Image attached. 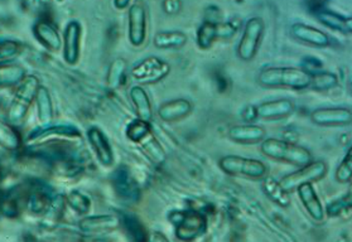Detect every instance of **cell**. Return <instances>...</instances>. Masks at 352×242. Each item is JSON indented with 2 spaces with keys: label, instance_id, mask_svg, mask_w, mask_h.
<instances>
[{
  "label": "cell",
  "instance_id": "cell-1",
  "mask_svg": "<svg viewBox=\"0 0 352 242\" xmlns=\"http://www.w3.org/2000/svg\"><path fill=\"white\" fill-rule=\"evenodd\" d=\"M256 81L267 89L308 90L312 82V74L306 68L269 66L261 68L256 76Z\"/></svg>",
  "mask_w": 352,
  "mask_h": 242
},
{
  "label": "cell",
  "instance_id": "cell-2",
  "mask_svg": "<svg viewBox=\"0 0 352 242\" xmlns=\"http://www.w3.org/2000/svg\"><path fill=\"white\" fill-rule=\"evenodd\" d=\"M261 151L267 158L294 166H306L314 159L312 153L305 146L276 138H265L261 143Z\"/></svg>",
  "mask_w": 352,
  "mask_h": 242
},
{
  "label": "cell",
  "instance_id": "cell-3",
  "mask_svg": "<svg viewBox=\"0 0 352 242\" xmlns=\"http://www.w3.org/2000/svg\"><path fill=\"white\" fill-rule=\"evenodd\" d=\"M39 86H41L39 78L34 75L27 76L23 82L16 86V94L12 98V102L9 105L8 113H7L9 124L14 126L23 124L33 101H36Z\"/></svg>",
  "mask_w": 352,
  "mask_h": 242
},
{
  "label": "cell",
  "instance_id": "cell-4",
  "mask_svg": "<svg viewBox=\"0 0 352 242\" xmlns=\"http://www.w3.org/2000/svg\"><path fill=\"white\" fill-rule=\"evenodd\" d=\"M169 219L175 225L177 239L181 241H193L207 231L206 217L199 212L173 211Z\"/></svg>",
  "mask_w": 352,
  "mask_h": 242
},
{
  "label": "cell",
  "instance_id": "cell-5",
  "mask_svg": "<svg viewBox=\"0 0 352 242\" xmlns=\"http://www.w3.org/2000/svg\"><path fill=\"white\" fill-rule=\"evenodd\" d=\"M222 172L235 177L250 179H263L268 174V166L259 159L245 158L240 155H225L219 160Z\"/></svg>",
  "mask_w": 352,
  "mask_h": 242
},
{
  "label": "cell",
  "instance_id": "cell-6",
  "mask_svg": "<svg viewBox=\"0 0 352 242\" xmlns=\"http://www.w3.org/2000/svg\"><path fill=\"white\" fill-rule=\"evenodd\" d=\"M264 30L265 23L261 16H253L246 21L243 34L236 45V56L239 60L244 62L254 60V57L261 48Z\"/></svg>",
  "mask_w": 352,
  "mask_h": 242
},
{
  "label": "cell",
  "instance_id": "cell-7",
  "mask_svg": "<svg viewBox=\"0 0 352 242\" xmlns=\"http://www.w3.org/2000/svg\"><path fill=\"white\" fill-rule=\"evenodd\" d=\"M170 74V65L157 56H149L131 68V75L139 85L161 82Z\"/></svg>",
  "mask_w": 352,
  "mask_h": 242
},
{
  "label": "cell",
  "instance_id": "cell-8",
  "mask_svg": "<svg viewBox=\"0 0 352 242\" xmlns=\"http://www.w3.org/2000/svg\"><path fill=\"white\" fill-rule=\"evenodd\" d=\"M329 172V166L323 160H312L306 166H299L298 170L284 175L280 183L289 193L297 190L299 186L306 183L321 181Z\"/></svg>",
  "mask_w": 352,
  "mask_h": 242
},
{
  "label": "cell",
  "instance_id": "cell-9",
  "mask_svg": "<svg viewBox=\"0 0 352 242\" xmlns=\"http://www.w3.org/2000/svg\"><path fill=\"white\" fill-rule=\"evenodd\" d=\"M148 36V13L144 3L137 0L128 9V39L133 47H142Z\"/></svg>",
  "mask_w": 352,
  "mask_h": 242
},
{
  "label": "cell",
  "instance_id": "cell-10",
  "mask_svg": "<svg viewBox=\"0 0 352 242\" xmlns=\"http://www.w3.org/2000/svg\"><path fill=\"white\" fill-rule=\"evenodd\" d=\"M309 119L318 126H346L352 124V110L341 106L320 107L311 113Z\"/></svg>",
  "mask_w": 352,
  "mask_h": 242
},
{
  "label": "cell",
  "instance_id": "cell-11",
  "mask_svg": "<svg viewBox=\"0 0 352 242\" xmlns=\"http://www.w3.org/2000/svg\"><path fill=\"white\" fill-rule=\"evenodd\" d=\"M81 39H82V27L80 22L71 21L67 23L63 32V60L69 65L75 66L81 57Z\"/></svg>",
  "mask_w": 352,
  "mask_h": 242
},
{
  "label": "cell",
  "instance_id": "cell-12",
  "mask_svg": "<svg viewBox=\"0 0 352 242\" xmlns=\"http://www.w3.org/2000/svg\"><path fill=\"white\" fill-rule=\"evenodd\" d=\"M86 134L87 140L91 145L92 151L95 153L100 164L107 168L113 166L115 162L114 151L107 134L98 126L87 129Z\"/></svg>",
  "mask_w": 352,
  "mask_h": 242
},
{
  "label": "cell",
  "instance_id": "cell-13",
  "mask_svg": "<svg viewBox=\"0 0 352 242\" xmlns=\"http://www.w3.org/2000/svg\"><path fill=\"white\" fill-rule=\"evenodd\" d=\"M122 221L115 214H94L78 221V228L86 234H109L120 227Z\"/></svg>",
  "mask_w": 352,
  "mask_h": 242
},
{
  "label": "cell",
  "instance_id": "cell-14",
  "mask_svg": "<svg viewBox=\"0 0 352 242\" xmlns=\"http://www.w3.org/2000/svg\"><path fill=\"white\" fill-rule=\"evenodd\" d=\"M296 105L289 98H278L261 102L255 106L256 118L263 120H279L291 116L294 113Z\"/></svg>",
  "mask_w": 352,
  "mask_h": 242
},
{
  "label": "cell",
  "instance_id": "cell-15",
  "mask_svg": "<svg viewBox=\"0 0 352 242\" xmlns=\"http://www.w3.org/2000/svg\"><path fill=\"white\" fill-rule=\"evenodd\" d=\"M291 34L292 37L299 42L316 48H326L331 45V38L326 32L305 23L292 24Z\"/></svg>",
  "mask_w": 352,
  "mask_h": 242
},
{
  "label": "cell",
  "instance_id": "cell-16",
  "mask_svg": "<svg viewBox=\"0 0 352 242\" xmlns=\"http://www.w3.org/2000/svg\"><path fill=\"white\" fill-rule=\"evenodd\" d=\"M33 34L41 45L51 52H58L63 45V38L54 23L41 19L33 25Z\"/></svg>",
  "mask_w": 352,
  "mask_h": 242
},
{
  "label": "cell",
  "instance_id": "cell-17",
  "mask_svg": "<svg viewBox=\"0 0 352 242\" xmlns=\"http://www.w3.org/2000/svg\"><path fill=\"white\" fill-rule=\"evenodd\" d=\"M267 131L258 124H241L234 125L228 131V138L231 142L243 145L259 144L265 139Z\"/></svg>",
  "mask_w": 352,
  "mask_h": 242
},
{
  "label": "cell",
  "instance_id": "cell-18",
  "mask_svg": "<svg viewBox=\"0 0 352 242\" xmlns=\"http://www.w3.org/2000/svg\"><path fill=\"white\" fill-rule=\"evenodd\" d=\"M193 111V105L187 98H173L163 102L157 113L164 122H176L186 119Z\"/></svg>",
  "mask_w": 352,
  "mask_h": 242
},
{
  "label": "cell",
  "instance_id": "cell-19",
  "mask_svg": "<svg viewBox=\"0 0 352 242\" xmlns=\"http://www.w3.org/2000/svg\"><path fill=\"white\" fill-rule=\"evenodd\" d=\"M297 193H298L299 199L302 201V204L306 208L307 213L309 214V217L314 219L316 222L323 221L326 211L314 190V183H306V184L299 186L297 188Z\"/></svg>",
  "mask_w": 352,
  "mask_h": 242
},
{
  "label": "cell",
  "instance_id": "cell-20",
  "mask_svg": "<svg viewBox=\"0 0 352 242\" xmlns=\"http://www.w3.org/2000/svg\"><path fill=\"white\" fill-rule=\"evenodd\" d=\"M131 104L135 109L138 119L152 122L153 120V106L151 98L142 85H134L129 92Z\"/></svg>",
  "mask_w": 352,
  "mask_h": 242
},
{
  "label": "cell",
  "instance_id": "cell-21",
  "mask_svg": "<svg viewBox=\"0 0 352 242\" xmlns=\"http://www.w3.org/2000/svg\"><path fill=\"white\" fill-rule=\"evenodd\" d=\"M188 42V36L182 30H160L154 34L153 45L158 50H179Z\"/></svg>",
  "mask_w": 352,
  "mask_h": 242
},
{
  "label": "cell",
  "instance_id": "cell-22",
  "mask_svg": "<svg viewBox=\"0 0 352 242\" xmlns=\"http://www.w3.org/2000/svg\"><path fill=\"white\" fill-rule=\"evenodd\" d=\"M261 188H263L264 195L278 206L285 208L291 204L289 192L284 188L280 181H276L272 177H264L261 179Z\"/></svg>",
  "mask_w": 352,
  "mask_h": 242
},
{
  "label": "cell",
  "instance_id": "cell-23",
  "mask_svg": "<svg viewBox=\"0 0 352 242\" xmlns=\"http://www.w3.org/2000/svg\"><path fill=\"white\" fill-rule=\"evenodd\" d=\"M36 105H37V115L38 120L42 125L52 124L54 119V100L50 90L46 86H39L37 96H36Z\"/></svg>",
  "mask_w": 352,
  "mask_h": 242
},
{
  "label": "cell",
  "instance_id": "cell-24",
  "mask_svg": "<svg viewBox=\"0 0 352 242\" xmlns=\"http://www.w3.org/2000/svg\"><path fill=\"white\" fill-rule=\"evenodd\" d=\"M317 18L329 30H336L344 34H352V16H344L329 10H321L317 14Z\"/></svg>",
  "mask_w": 352,
  "mask_h": 242
},
{
  "label": "cell",
  "instance_id": "cell-25",
  "mask_svg": "<svg viewBox=\"0 0 352 242\" xmlns=\"http://www.w3.org/2000/svg\"><path fill=\"white\" fill-rule=\"evenodd\" d=\"M25 68L16 65V63H7L0 65V85L1 87H13L19 86L27 77Z\"/></svg>",
  "mask_w": 352,
  "mask_h": 242
},
{
  "label": "cell",
  "instance_id": "cell-26",
  "mask_svg": "<svg viewBox=\"0 0 352 242\" xmlns=\"http://www.w3.org/2000/svg\"><path fill=\"white\" fill-rule=\"evenodd\" d=\"M217 37V23L205 21L196 32V43L199 50L207 51L214 45Z\"/></svg>",
  "mask_w": 352,
  "mask_h": 242
},
{
  "label": "cell",
  "instance_id": "cell-27",
  "mask_svg": "<svg viewBox=\"0 0 352 242\" xmlns=\"http://www.w3.org/2000/svg\"><path fill=\"white\" fill-rule=\"evenodd\" d=\"M80 135L76 128L69 126V125H45L43 128L36 129L33 130L31 135L28 136V140H39V139H46L48 136L54 135Z\"/></svg>",
  "mask_w": 352,
  "mask_h": 242
},
{
  "label": "cell",
  "instance_id": "cell-28",
  "mask_svg": "<svg viewBox=\"0 0 352 242\" xmlns=\"http://www.w3.org/2000/svg\"><path fill=\"white\" fill-rule=\"evenodd\" d=\"M139 145L148 155V158L151 159L155 164H163L166 162V158H167L166 151L163 149L161 143L154 138L153 134L146 138Z\"/></svg>",
  "mask_w": 352,
  "mask_h": 242
},
{
  "label": "cell",
  "instance_id": "cell-29",
  "mask_svg": "<svg viewBox=\"0 0 352 242\" xmlns=\"http://www.w3.org/2000/svg\"><path fill=\"white\" fill-rule=\"evenodd\" d=\"M151 134H152L151 122L142 119L131 121L126 128V138L131 140V143L140 144Z\"/></svg>",
  "mask_w": 352,
  "mask_h": 242
},
{
  "label": "cell",
  "instance_id": "cell-30",
  "mask_svg": "<svg viewBox=\"0 0 352 242\" xmlns=\"http://www.w3.org/2000/svg\"><path fill=\"white\" fill-rule=\"evenodd\" d=\"M338 83V78L335 74L329 71H321L312 74V82L309 89L317 92H326V91L335 89Z\"/></svg>",
  "mask_w": 352,
  "mask_h": 242
},
{
  "label": "cell",
  "instance_id": "cell-31",
  "mask_svg": "<svg viewBox=\"0 0 352 242\" xmlns=\"http://www.w3.org/2000/svg\"><path fill=\"white\" fill-rule=\"evenodd\" d=\"M126 69H128V63L124 58H116V60L111 63V66L109 68V72H107V85L111 87V89H116L119 87L124 81V77L126 74Z\"/></svg>",
  "mask_w": 352,
  "mask_h": 242
},
{
  "label": "cell",
  "instance_id": "cell-32",
  "mask_svg": "<svg viewBox=\"0 0 352 242\" xmlns=\"http://www.w3.org/2000/svg\"><path fill=\"white\" fill-rule=\"evenodd\" d=\"M66 204L78 214H87L91 210L90 198L80 190H71L67 193Z\"/></svg>",
  "mask_w": 352,
  "mask_h": 242
},
{
  "label": "cell",
  "instance_id": "cell-33",
  "mask_svg": "<svg viewBox=\"0 0 352 242\" xmlns=\"http://www.w3.org/2000/svg\"><path fill=\"white\" fill-rule=\"evenodd\" d=\"M22 51V45L12 39H3L0 43V65L13 63Z\"/></svg>",
  "mask_w": 352,
  "mask_h": 242
},
{
  "label": "cell",
  "instance_id": "cell-34",
  "mask_svg": "<svg viewBox=\"0 0 352 242\" xmlns=\"http://www.w3.org/2000/svg\"><path fill=\"white\" fill-rule=\"evenodd\" d=\"M1 145L8 151H16L21 145V138L14 129V125L1 122Z\"/></svg>",
  "mask_w": 352,
  "mask_h": 242
},
{
  "label": "cell",
  "instance_id": "cell-35",
  "mask_svg": "<svg viewBox=\"0 0 352 242\" xmlns=\"http://www.w3.org/2000/svg\"><path fill=\"white\" fill-rule=\"evenodd\" d=\"M335 178L338 183L342 184L352 181V145L349 148L342 162L337 166Z\"/></svg>",
  "mask_w": 352,
  "mask_h": 242
},
{
  "label": "cell",
  "instance_id": "cell-36",
  "mask_svg": "<svg viewBox=\"0 0 352 242\" xmlns=\"http://www.w3.org/2000/svg\"><path fill=\"white\" fill-rule=\"evenodd\" d=\"M350 208H352V187L346 196L337 199V201L332 202V204H329L327 206L326 213L329 214V217H332V216H337L341 212L350 210Z\"/></svg>",
  "mask_w": 352,
  "mask_h": 242
},
{
  "label": "cell",
  "instance_id": "cell-37",
  "mask_svg": "<svg viewBox=\"0 0 352 242\" xmlns=\"http://www.w3.org/2000/svg\"><path fill=\"white\" fill-rule=\"evenodd\" d=\"M162 9L166 14L170 16L179 14L182 10V0H163Z\"/></svg>",
  "mask_w": 352,
  "mask_h": 242
},
{
  "label": "cell",
  "instance_id": "cell-38",
  "mask_svg": "<svg viewBox=\"0 0 352 242\" xmlns=\"http://www.w3.org/2000/svg\"><path fill=\"white\" fill-rule=\"evenodd\" d=\"M238 32V28L232 25V23H222L217 24V37L219 39H229L234 37V34Z\"/></svg>",
  "mask_w": 352,
  "mask_h": 242
},
{
  "label": "cell",
  "instance_id": "cell-39",
  "mask_svg": "<svg viewBox=\"0 0 352 242\" xmlns=\"http://www.w3.org/2000/svg\"><path fill=\"white\" fill-rule=\"evenodd\" d=\"M133 0H113V4L116 10H125V9H129L131 7Z\"/></svg>",
  "mask_w": 352,
  "mask_h": 242
},
{
  "label": "cell",
  "instance_id": "cell-40",
  "mask_svg": "<svg viewBox=\"0 0 352 242\" xmlns=\"http://www.w3.org/2000/svg\"><path fill=\"white\" fill-rule=\"evenodd\" d=\"M152 240H153V241H160V240H163V241H168V239H167L166 236H163V234L158 236V237H152Z\"/></svg>",
  "mask_w": 352,
  "mask_h": 242
},
{
  "label": "cell",
  "instance_id": "cell-41",
  "mask_svg": "<svg viewBox=\"0 0 352 242\" xmlns=\"http://www.w3.org/2000/svg\"><path fill=\"white\" fill-rule=\"evenodd\" d=\"M349 90H350V92H351L352 95V81L351 82L349 83Z\"/></svg>",
  "mask_w": 352,
  "mask_h": 242
}]
</instances>
